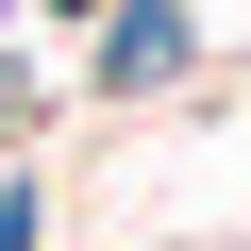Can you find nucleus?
<instances>
[{
    "mask_svg": "<svg viewBox=\"0 0 251 251\" xmlns=\"http://www.w3.org/2000/svg\"><path fill=\"white\" fill-rule=\"evenodd\" d=\"M184 67V0H117V34H100V84H168Z\"/></svg>",
    "mask_w": 251,
    "mask_h": 251,
    "instance_id": "obj_1",
    "label": "nucleus"
}]
</instances>
